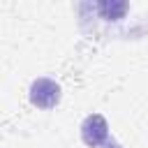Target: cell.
Instances as JSON below:
<instances>
[{
  "label": "cell",
  "instance_id": "obj_1",
  "mask_svg": "<svg viewBox=\"0 0 148 148\" xmlns=\"http://www.w3.org/2000/svg\"><path fill=\"white\" fill-rule=\"evenodd\" d=\"M60 99V88L51 79H37L30 86V102L39 109H51Z\"/></svg>",
  "mask_w": 148,
  "mask_h": 148
},
{
  "label": "cell",
  "instance_id": "obj_2",
  "mask_svg": "<svg viewBox=\"0 0 148 148\" xmlns=\"http://www.w3.org/2000/svg\"><path fill=\"white\" fill-rule=\"evenodd\" d=\"M81 136H83V141H86L88 146H99V143H104L106 136H109V125H106V120H104L99 113L88 116V118L83 120V125H81Z\"/></svg>",
  "mask_w": 148,
  "mask_h": 148
},
{
  "label": "cell",
  "instance_id": "obj_3",
  "mask_svg": "<svg viewBox=\"0 0 148 148\" xmlns=\"http://www.w3.org/2000/svg\"><path fill=\"white\" fill-rule=\"evenodd\" d=\"M97 9H99L106 18H118L120 14H125L127 5H125V2H99Z\"/></svg>",
  "mask_w": 148,
  "mask_h": 148
},
{
  "label": "cell",
  "instance_id": "obj_4",
  "mask_svg": "<svg viewBox=\"0 0 148 148\" xmlns=\"http://www.w3.org/2000/svg\"><path fill=\"white\" fill-rule=\"evenodd\" d=\"M106 148H120V146H118V143H113V141H111V143H109V146H106Z\"/></svg>",
  "mask_w": 148,
  "mask_h": 148
}]
</instances>
